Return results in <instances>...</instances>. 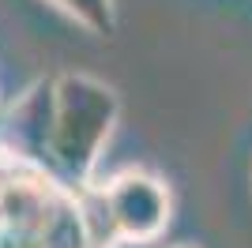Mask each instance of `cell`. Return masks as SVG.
Segmentation results:
<instances>
[{
    "label": "cell",
    "mask_w": 252,
    "mask_h": 248,
    "mask_svg": "<svg viewBox=\"0 0 252 248\" xmlns=\"http://www.w3.org/2000/svg\"><path fill=\"white\" fill-rule=\"evenodd\" d=\"M117 121H121V98L113 87L83 72L61 75L49 143L53 169L68 177V185H91Z\"/></svg>",
    "instance_id": "6da1fadb"
},
{
    "label": "cell",
    "mask_w": 252,
    "mask_h": 248,
    "mask_svg": "<svg viewBox=\"0 0 252 248\" xmlns=\"http://www.w3.org/2000/svg\"><path fill=\"white\" fill-rule=\"evenodd\" d=\"M102 203L113 233L125 241H151L155 245L166 233L169 215H173L166 181L155 173H143V169H128V173L113 177L102 188Z\"/></svg>",
    "instance_id": "7a4b0ae2"
},
{
    "label": "cell",
    "mask_w": 252,
    "mask_h": 248,
    "mask_svg": "<svg viewBox=\"0 0 252 248\" xmlns=\"http://www.w3.org/2000/svg\"><path fill=\"white\" fill-rule=\"evenodd\" d=\"M53 117H57V79L53 83H34L31 91L11 105L8 139H4V143L15 147V151H19L23 158H31V162L49 158Z\"/></svg>",
    "instance_id": "3957f363"
},
{
    "label": "cell",
    "mask_w": 252,
    "mask_h": 248,
    "mask_svg": "<svg viewBox=\"0 0 252 248\" xmlns=\"http://www.w3.org/2000/svg\"><path fill=\"white\" fill-rule=\"evenodd\" d=\"M38 241H42V248H94L91 222H87L83 207L68 185H57L45 222L38 229Z\"/></svg>",
    "instance_id": "277c9868"
},
{
    "label": "cell",
    "mask_w": 252,
    "mask_h": 248,
    "mask_svg": "<svg viewBox=\"0 0 252 248\" xmlns=\"http://www.w3.org/2000/svg\"><path fill=\"white\" fill-rule=\"evenodd\" d=\"M57 11H64L68 19H75L83 31L98 34V38H109L117 31V8L113 0H49Z\"/></svg>",
    "instance_id": "5b68a950"
},
{
    "label": "cell",
    "mask_w": 252,
    "mask_h": 248,
    "mask_svg": "<svg viewBox=\"0 0 252 248\" xmlns=\"http://www.w3.org/2000/svg\"><path fill=\"white\" fill-rule=\"evenodd\" d=\"M0 248H42V241H38V233H8L0 241Z\"/></svg>",
    "instance_id": "8992f818"
},
{
    "label": "cell",
    "mask_w": 252,
    "mask_h": 248,
    "mask_svg": "<svg viewBox=\"0 0 252 248\" xmlns=\"http://www.w3.org/2000/svg\"><path fill=\"white\" fill-rule=\"evenodd\" d=\"M109 248H155V245H151V241H125V237H117Z\"/></svg>",
    "instance_id": "52a82bcc"
},
{
    "label": "cell",
    "mask_w": 252,
    "mask_h": 248,
    "mask_svg": "<svg viewBox=\"0 0 252 248\" xmlns=\"http://www.w3.org/2000/svg\"><path fill=\"white\" fill-rule=\"evenodd\" d=\"M181 248H192V245H181Z\"/></svg>",
    "instance_id": "ba28073f"
}]
</instances>
